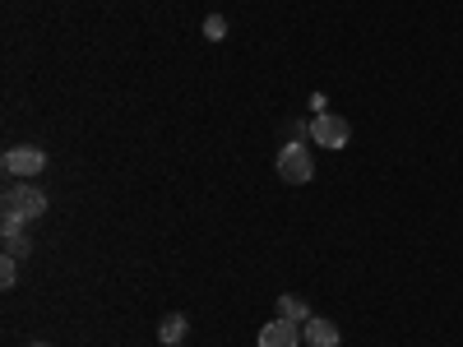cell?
Here are the masks:
<instances>
[{"instance_id":"cell-1","label":"cell","mask_w":463,"mask_h":347,"mask_svg":"<svg viewBox=\"0 0 463 347\" xmlns=\"http://www.w3.org/2000/svg\"><path fill=\"white\" fill-rule=\"evenodd\" d=\"M0 209H5V213H0V231H24L33 218L47 213V195L33 181H14L5 190V200H0Z\"/></svg>"},{"instance_id":"cell-2","label":"cell","mask_w":463,"mask_h":347,"mask_svg":"<svg viewBox=\"0 0 463 347\" xmlns=\"http://www.w3.org/2000/svg\"><path fill=\"white\" fill-rule=\"evenodd\" d=\"M279 176L288 181V185H306L316 176V163H311V148L306 144H283V153H279Z\"/></svg>"},{"instance_id":"cell-3","label":"cell","mask_w":463,"mask_h":347,"mask_svg":"<svg viewBox=\"0 0 463 347\" xmlns=\"http://www.w3.org/2000/svg\"><path fill=\"white\" fill-rule=\"evenodd\" d=\"M311 139L320 148H343L347 139H353V126H347L343 116H334V111H320L316 121H311Z\"/></svg>"},{"instance_id":"cell-4","label":"cell","mask_w":463,"mask_h":347,"mask_svg":"<svg viewBox=\"0 0 463 347\" xmlns=\"http://www.w3.org/2000/svg\"><path fill=\"white\" fill-rule=\"evenodd\" d=\"M43 167H47V153H43V148H33V144H24V148H10V153H5V176L28 181V176H37Z\"/></svg>"},{"instance_id":"cell-5","label":"cell","mask_w":463,"mask_h":347,"mask_svg":"<svg viewBox=\"0 0 463 347\" xmlns=\"http://www.w3.org/2000/svg\"><path fill=\"white\" fill-rule=\"evenodd\" d=\"M297 342H301V324H292V320L264 324L260 338H255V347H297Z\"/></svg>"},{"instance_id":"cell-6","label":"cell","mask_w":463,"mask_h":347,"mask_svg":"<svg viewBox=\"0 0 463 347\" xmlns=\"http://www.w3.org/2000/svg\"><path fill=\"white\" fill-rule=\"evenodd\" d=\"M301 338L311 342V347H338V342H343L334 320H306V324H301Z\"/></svg>"},{"instance_id":"cell-7","label":"cell","mask_w":463,"mask_h":347,"mask_svg":"<svg viewBox=\"0 0 463 347\" xmlns=\"http://www.w3.org/2000/svg\"><path fill=\"white\" fill-rule=\"evenodd\" d=\"M279 320H292V324H306V320H311V305H306V296H297V292L279 296Z\"/></svg>"},{"instance_id":"cell-8","label":"cell","mask_w":463,"mask_h":347,"mask_svg":"<svg viewBox=\"0 0 463 347\" xmlns=\"http://www.w3.org/2000/svg\"><path fill=\"white\" fill-rule=\"evenodd\" d=\"M185 329H190V324H185V315H167V320L158 324V338H163L167 347H181V338H185Z\"/></svg>"},{"instance_id":"cell-9","label":"cell","mask_w":463,"mask_h":347,"mask_svg":"<svg viewBox=\"0 0 463 347\" xmlns=\"http://www.w3.org/2000/svg\"><path fill=\"white\" fill-rule=\"evenodd\" d=\"M33 250V241L24 237V231H5V255H14V259H24Z\"/></svg>"},{"instance_id":"cell-10","label":"cell","mask_w":463,"mask_h":347,"mask_svg":"<svg viewBox=\"0 0 463 347\" xmlns=\"http://www.w3.org/2000/svg\"><path fill=\"white\" fill-rule=\"evenodd\" d=\"M14 283H19V259L5 255V259H0V287H14Z\"/></svg>"},{"instance_id":"cell-11","label":"cell","mask_w":463,"mask_h":347,"mask_svg":"<svg viewBox=\"0 0 463 347\" xmlns=\"http://www.w3.org/2000/svg\"><path fill=\"white\" fill-rule=\"evenodd\" d=\"M204 37H209V42L227 37V19H222V14H209V19H204Z\"/></svg>"},{"instance_id":"cell-12","label":"cell","mask_w":463,"mask_h":347,"mask_svg":"<svg viewBox=\"0 0 463 347\" xmlns=\"http://www.w3.org/2000/svg\"><path fill=\"white\" fill-rule=\"evenodd\" d=\"M28 347H47V342H28Z\"/></svg>"}]
</instances>
